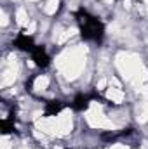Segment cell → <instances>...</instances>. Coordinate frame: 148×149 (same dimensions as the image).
Wrapping results in <instances>:
<instances>
[{
  "label": "cell",
  "instance_id": "1",
  "mask_svg": "<svg viewBox=\"0 0 148 149\" xmlns=\"http://www.w3.org/2000/svg\"><path fill=\"white\" fill-rule=\"evenodd\" d=\"M26 90L28 94H32L33 97H37L44 102H54L58 101V81H56V74H51L47 71H38L32 74L26 80Z\"/></svg>",
  "mask_w": 148,
  "mask_h": 149
}]
</instances>
